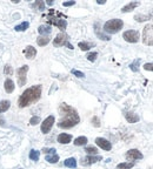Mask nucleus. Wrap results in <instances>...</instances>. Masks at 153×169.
Returning a JSON list of instances; mask_svg holds the SVG:
<instances>
[{
	"mask_svg": "<svg viewBox=\"0 0 153 169\" xmlns=\"http://www.w3.org/2000/svg\"><path fill=\"white\" fill-rule=\"evenodd\" d=\"M50 41H51V39L48 37H46V35H40L37 39V44H38L39 46H46Z\"/></svg>",
	"mask_w": 153,
	"mask_h": 169,
	"instance_id": "obj_26",
	"label": "nucleus"
},
{
	"mask_svg": "<svg viewBox=\"0 0 153 169\" xmlns=\"http://www.w3.org/2000/svg\"><path fill=\"white\" fill-rule=\"evenodd\" d=\"M102 160V156L100 155H87L86 157H84L81 160V166H91L93 163H97L98 161H101Z\"/></svg>",
	"mask_w": 153,
	"mask_h": 169,
	"instance_id": "obj_10",
	"label": "nucleus"
},
{
	"mask_svg": "<svg viewBox=\"0 0 153 169\" xmlns=\"http://www.w3.org/2000/svg\"><path fill=\"white\" fill-rule=\"evenodd\" d=\"M38 32L40 35H46V34H50L52 32V27L48 26V25H41L38 27Z\"/></svg>",
	"mask_w": 153,
	"mask_h": 169,
	"instance_id": "obj_17",
	"label": "nucleus"
},
{
	"mask_svg": "<svg viewBox=\"0 0 153 169\" xmlns=\"http://www.w3.org/2000/svg\"><path fill=\"white\" fill-rule=\"evenodd\" d=\"M47 24H51V25L57 26L61 32H64V31L66 30V27H67V21H66L65 19H60V18L53 17L52 13H51V11H50V13L47 14Z\"/></svg>",
	"mask_w": 153,
	"mask_h": 169,
	"instance_id": "obj_5",
	"label": "nucleus"
},
{
	"mask_svg": "<svg viewBox=\"0 0 153 169\" xmlns=\"http://www.w3.org/2000/svg\"><path fill=\"white\" fill-rule=\"evenodd\" d=\"M41 93H42L41 85H36V86H32V87L27 88L19 96L18 106H19L20 108H25V107L31 106L32 103H34V102H37V101L40 100Z\"/></svg>",
	"mask_w": 153,
	"mask_h": 169,
	"instance_id": "obj_2",
	"label": "nucleus"
},
{
	"mask_svg": "<svg viewBox=\"0 0 153 169\" xmlns=\"http://www.w3.org/2000/svg\"><path fill=\"white\" fill-rule=\"evenodd\" d=\"M57 141L61 145H68L72 141V135L67 134V133H61V134L58 135Z\"/></svg>",
	"mask_w": 153,
	"mask_h": 169,
	"instance_id": "obj_13",
	"label": "nucleus"
},
{
	"mask_svg": "<svg viewBox=\"0 0 153 169\" xmlns=\"http://www.w3.org/2000/svg\"><path fill=\"white\" fill-rule=\"evenodd\" d=\"M30 159L32 160V161H34V162H37L39 161V157H40V151L39 150H36V149H32L30 151Z\"/></svg>",
	"mask_w": 153,
	"mask_h": 169,
	"instance_id": "obj_27",
	"label": "nucleus"
},
{
	"mask_svg": "<svg viewBox=\"0 0 153 169\" xmlns=\"http://www.w3.org/2000/svg\"><path fill=\"white\" fill-rule=\"evenodd\" d=\"M71 73H72L73 75H76V77H81V79H82V77H85V74H84L82 72L78 71V69H72V71H71Z\"/></svg>",
	"mask_w": 153,
	"mask_h": 169,
	"instance_id": "obj_37",
	"label": "nucleus"
},
{
	"mask_svg": "<svg viewBox=\"0 0 153 169\" xmlns=\"http://www.w3.org/2000/svg\"><path fill=\"white\" fill-rule=\"evenodd\" d=\"M38 123H40V117L39 116H32L31 120H30V125L31 126H36Z\"/></svg>",
	"mask_w": 153,
	"mask_h": 169,
	"instance_id": "obj_36",
	"label": "nucleus"
},
{
	"mask_svg": "<svg viewBox=\"0 0 153 169\" xmlns=\"http://www.w3.org/2000/svg\"><path fill=\"white\" fill-rule=\"evenodd\" d=\"M56 148H42V153H45L46 155L48 154H56Z\"/></svg>",
	"mask_w": 153,
	"mask_h": 169,
	"instance_id": "obj_38",
	"label": "nucleus"
},
{
	"mask_svg": "<svg viewBox=\"0 0 153 169\" xmlns=\"http://www.w3.org/2000/svg\"><path fill=\"white\" fill-rule=\"evenodd\" d=\"M91 123H92L93 127L99 128V127H100V120H99V117H98V116H93L92 120H91Z\"/></svg>",
	"mask_w": 153,
	"mask_h": 169,
	"instance_id": "obj_34",
	"label": "nucleus"
},
{
	"mask_svg": "<svg viewBox=\"0 0 153 169\" xmlns=\"http://www.w3.org/2000/svg\"><path fill=\"white\" fill-rule=\"evenodd\" d=\"M68 35L65 32H60L58 34L56 39L53 40V46L54 47H61V46H66L68 44Z\"/></svg>",
	"mask_w": 153,
	"mask_h": 169,
	"instance_id": "obj_9",
	"label": "nucleus"
},
{
	"mask_svg": "<svg viewBox=\"0 0 153 169\" xmlns=\"http://www.w3.org/2000/svg\"><path fill=\"white\" fill-rule=\"evenodd\" d=\"M33 8H37L39 11H44L45 10V2L44 1H36L33 5H32Z\"/></svg>",
	"mask_w": 153,
	"mask_h": 169,
	"instance_id": "obj_30",
	"label": "nucleus"
},
{
	"mask_svg": "<svg viewBox=\"0 0 153 169\" xmlns=\"http://www.w3.org/2000/svg\"><path fill=\"white\" fill-rule=\"evenodd\" d=\"M54 122H56V117H54L53 115L47 116V117L42 121V123H41V126H40L41 133H42V134H48V133L51 131V129H52Z\"/></svg>",
	"mask_w": 153,
	"mask_h": 169,
	"instance_id": "obj_7",
	"label": "nucleus"
},
{
	"mask_svg": "<svg viewBox=\"0 0 153 169\" xmlns=\"http://www.w3.org/2000/svg\"><path fill=\"white\" fill-rule=\"evenodd\" d=\"M125 157L130 161H135V160H141L144 156L138 149H130L125 154Z\"/></svg>",
	"mask_w": 153,
	"mask_h": 169,
	"instance_id": "obj_12",
	"label": "nucleus"
},
{
	"mask_svg": "<svg viewBox=\"0 0 153 169\" xmlns=\"http://www.w3.org/2000/svg\"><path fill=\"white\" fill-rule=\"evenodd\" d=\"M139 63H140V59H137L130 65V68H131L132 72H138L139 71Z\"/></svg>",
	"mask_w": 153,
	"mask_h": 169,
	"instance_id": "obj_29",
	"label": "nucleus"
},
{
	"mask_svg": "<svg viewBox=\"0 0 153 169\" xmlns=\"http://www.w3.org/2000/svg\"><path fill=\"white\" fill-rule=\"evenodd\" d=\"M96 143H97V146H98L99 148L106 150V151H108V150L112 149V143H111L108 140L104 139V137H97V139H96Z\"/></svg>",
	"mask_w": 153,
	"mask_h": 169,
	"instance_id": "obj_11",
	"label": "nucleus"
},
{
	"mask_svg": "<svg viewBox=\"0 0 153 169\" xmlns=\"http://www.w3.org/2000/svg\"><path fill=\"white\" fill-rule=\"evenodd\" d=\"M46 4H47L48 6H52V5H53V1H52V0H48V1L46 2Z\"/></svg>",
	"mask_w": 153,
	"mask_h": 169,
	"instance_id": "obj_43",
	"label": "nucleus"
},
{
	"mask_svg": "<svg viewBox=\"0 0 153 169\" xmlns=\"http://www.w3.org/2000/svg\"><path fill=\"white\" fill-rule=\"evenodd\" d=\"M76 5V1H67V2H62V6L65 7H70V6H73Z\"/></svg>",
	"mask_w": 153,
	"mask_h": 169,
	"instance_id": "obj_41",
	"label": "nucleus"
},
{
	"mask_svg": "<svg viewBox=\"0 0 153 169\" xmlns=\"http://www.w3.org/2000/svg\"><path fill=\"white\" fill-rule=\"evenodd\" d=\"M85 151H86L88 155H97V154H98V149H97L96 147H93V146H87V147L85 148Z\"/></svg>",
	"mask_w": 153,
	"mask_h": 169,
	"instance_id": "obj_31",
	"label": "nucleus"
},
{
	"mask_svg": "<svg viewBox=\"0 0 153 169\" xmlns=\"http://www.w3.org/2000/svg\"><path fill=\"white\" fill-rule=\"evenodd\" d=\"M4 87H5V91L7 93H12L14 91V82L11 79H6L5 83H4Z\"/></svg>",
	"mask_w": 153,
	"mask_h": 169,
	"instance_id": "obj_20",
	"label": "nucleus"
},
{
	"mask_svg": "<svg viewBox=\"0 0 153 169\" xmlns=\"http://www.w3.org/2000/svg\"><path fill=\"white\" fill-rule=\"evenodd\" d=\"M45 160L48 163H57L58 161H59V155H58L57 153L56 154H48V155L45 156Z\"/></svg>",
	"mask_w": 153,
	"mask_h": 169,
	"instance_id": "obj_23",
	"label": "nucleus"
},
{
	"mask_svg": "<svg viewBox=\"0 0 153 169\" xmlns=\"http://www.w3.org/2000/svg\"><path fill=\"white\" fill-rule=\"evenodd\" d=\"M59 113L61 119L58 122V127L61 129H70L73 128L80 122V116L76 109L71 106H68L67 103L62 102L59 106Z\"/></svg>",
	"mask_w": 153,
	"mask_h": 169,
	"instance_id": "obj_1",
	"label": "nucleus"
},
{
	"mask_svg": "<svg viewBox=\"0 0 153 169\" xmlns=\"http://www.w3.org/2000/svg\"><path fill=\"white\" fill-rule=\"evenodd\" d=\"M4 72H5V74L6 75L11 76V75L13 74V68L11 67V65H6L5 68H4Z\"/></svg>",
	"mask_w": 153,
	"mask_h": 169,
	"instance_id": "obj_35",
	"label": "nucleus"
},
{
	"mask_svg": "<svg viewBox=\"0 0 153 169\" xmlns=\"http://www.w3.org/2000/svg\"><path fill=\"white\" fill-rule=\"evenodd\" d=\"M97 56H98V53L97 52H91V53H88L86 58H87V60L88 61H91V62H94L97 60Z\"/></svg>",
	"mask_w": 153,
	"mask_h": 169,
	"instance_id": "obj_32",
	"label": "nucleus"
},
{
	"mask_svg": "<svg viewBox=\"0 0 153 169\" xmlns=\"http://www.w3.org/2000/svg\"><path fill=\"white\" fill-rule=\"evenodd\" d=\"M97 2H98L99 5H104L106 1H105V0H97Z\"/></svg>",
	"mask_w": 153,
	"mask_h": 169,
	"instance_id": "obj_42",
	"label": "nucleus"
},
{
	"mask_svg": "<svg viewBox=\"0 0 153 169\" xmlns=\"http://www.w3.org/2000/svg\"><path fill=\"white\" fill-rule=\"evenodd\" d=\"M143 42L146 46H153V24H147L143 30Z\"/></svg>",
	"mask_w": 153,
	"mask_h": 169,
	"instance_id": "obj_4",
	"label": "nucleus"
},
{
	"mask_svg": "<svg viewBox=\"0 0 153 169\" xmlns=\"http://www.w3.org/2000/svg\"><path fill=\"white\" fill-rule=\"evenodd\" d=\"M124 115H125V119H126V121H127L128 123H137V122L140 120L139 115L133 112H125Z\"/></svg>",
	"mask_w": 153,
	"mask_h": 169,
	"instance_id": "obj_15",
	"label": "nucleus"
},
{
	"mask_svg": "<svg viewBox=\"0 0 153 169\" xmlns=\"http://www.w3.org/2000/svg\"><path fill=\"white\" fill-rule=\"evenodd\" d=\"M124 27V21L121 19H111L104 24V32L108 34H115Z\"/></svg>",
	"mask_w": 153,
	"mask_h": 169,
	"instance_id": "obj_3",
	"label": "nucleus"
},
{
	"mask_svg": "<svg viewBox=\"0 0 153 169\" xmlns=\"http://www.w3.org/2000/svg\"><path fill=\"white\" fill-rule=\"evenodd\" d=\"M138 6H140V2H138V1H131V2H128L127 5H125V6L121 8V12H123V13L131 12V11H133L134 8H137Z\"/></svg>",
	"mask_w": 153,
	"mask_h": 169,
	"instance_id": "obj_16",
	"label": "nucleus"
},
{
	"mask_svg": "<svg viewBox=\"0 0 153 169\" xmlns=\"http://www.w3.org/2000/svg\"><path fill=\"white\" fill-rule=\"evenodd\" d=\"M143 67H144V69H145V71L153 72V62H147V63H145Z\"/></svg>",
	"mask_w": 153,
	"mask_h": 169,
	"instance_id": "obj_39",
	"label": "nucleus"
},
{
	"mask_svg": "<svg viewBox=\"0 0 153 169\" xmlns=\"http://www.w3.org/2000/svg\"><path fill=\"white\" fill-rule=\"evenodd\" d=\"M28 27H30V22L28 21H22L21 24L14 26V31H17V32H25Z\"/></svg>",
	"mask_w": 153,
	"mask_h": 169,
	"instance_id": "obj_21",
	"label": "nucleus"
},
{
	"mask_svg": "<svg viewBox=\"0 0 153 169\" xmlns=\"http://www.w3.org/2000/svg\"><path fill=\"white\" fill-rule=\"evenodd\" d=\"M0 127H7L6 121H5V119L2 117V115H1V114H0Z\"/></svg>",
	"mask_w": 153,
	"mask_h": 169,
	"instance_id": "obj_40",
	"label": "nucleus"
},
{
	"mask_svg": "<svg viewBox=\"0 0 153 169\" xmlns=\"http://www.w3.org/2000/svg\"><path fill=\"white\" fill-rule=\"evenodd\" d=\"M123 38H124L125 41H127V42H130V44H135V42L139 41L140 34H139V32L135 31V30H128V31H125V32L123 33Z\"/></svg>",
	"mask_w": 153,
	"mask_h": 169,
	"instance_id": "obj_8",
	"label": "nucleus"
},
{
	"mask_svg": "<svg viewBox=\"0 0 153 169\" xmlns=\"http://www.w3.org/2000/svg\"><path fill=\"white\" fill-rule=\"evenodd\" d=\"M78 46H79V48L81 51H90L92 47H94V44L93 42H87V41H80L78 44Z\"/></svg>",
	"mask_w": 153,
	"mask_h": 169,
	"instance_id": "obj_19",
	"label": "nucleus"
},
{
	"mask_svg": "<svg viewBox=\"0 0 153 169\" xmlns=\"http://www.w3.org/2000/svg\"><path fill=\"white\" fill-rule=\"evenodd\" d=\"M134 167V162H123L117 166V169H131Z\"/></svg>",
	"mask_w": 153,
	"mask_h": 169,
	"instance_id": "obj_28",
	"label": "nucleus"
},
{
	"mask_svg": "<svg viewBox=\"0 0 153 169\" xmlns=\"http://www.w3.org/2000/svg\"><path fill=\"white\" fill-rule=\"evenodd\" d=\"M64 166L67 168H76V160L74 157H68L64 161Z\"/></svg>",
	"mask_w": 153,
	"mask_h": 169,
	"instance_id": "obj_22",
	"label": "nucleus"
},
{
	"mask_svg": "<svg viewBox=\"0 0 153 169\" xmlns=\"http://www.w3.org/2000/svg\"><path fill=\"white\" fill-rule=\"evenodd\" d=\"M99 30H100V28H99V22H96V24H94V32H96L97 35L100 38L101 40H105V41H108V40H111L110 35H105V34H104V33H101Z\"/></svg>",
	"mask_w": 153,
	"mask_h": 169,
	"instance_id": "obj_18",
	"label": "nucleus"
},
{
	"mask_svg": "<svg viewBox=\"0 0 153 169\" xmlns=\"http://www.w3.org/2000/svg\"><path fill=\"white\" fill-rule=\"evenodd\" d=\"M149 18H150L149 15H143V14H137V15H134V19H135V21H138V22H143V21L147 20Z\"/></svg>",
	"mask_w": 153,
	"mask_h": 169,
	"instance_id": "obj_33",
	"label": "nucleus"
},
{
	"mask_svg": "<svg viewBox=\"0 0 153 169\" xmlns=\"http://www.w3.org/2000/svg\"><path fill=\"white\" fill-rule=\"evenodd\" d=\"M22 53H24V55L26 56V59H34L36 55H37V49L33 47V46H31V45H28L24 51H22Z\"/></svg>",
	"mask_w": 153,
	"mask_h": 169,
	"instance_id": "obj_14",
	"label": "nucleus"
},
{
	"mask_svg": "<svg viewBox=\"0 0 153 169\" xmlns=\"http://www.w3.org/2000/svg\"><path fill=\"white\" fill-rule=\"evenodd\" d=\"M27 72H28L27 65H24L17 69V80H18V85L20 87L25 86L26 82H27Z\"/></svg>",
	"mask_w": 153,
	"mask_h": 169,
	"instance_id": "obj_6",
	"label": "nucleus"
},
{
	"mask_svg": "<svg viewBox=\"0 0 153 169\" xmlns=\"http://www.w3.org/2000/svg\"><path fill=\"white\" fill-rule=\"evenodd\" d=\"M11 107V102L8 100H2L0 101V113H5L7 112Z\"/></svg>",
	"mask_w": 153,
	"mask_h": 169,
	"instance_id": "obj_24",
	"label": "nucleus"
},
{
	"mask_svg": "<svg viewBox=\"0 0 153 169\" xmlns=\"http://www.w3.org/2000/svg\"><path fill=\"white\" fill-rule=\"evenodd\" d=\"M88 142V140H87V137L86 136H79V137H76V140H74V146H85L86 143Z\"/></svg>",
	"mask_w": 153,
	"mask_h": 169,
	"instance_id": "obj_25",
	"label": "nucleus"
}]
</instances>
